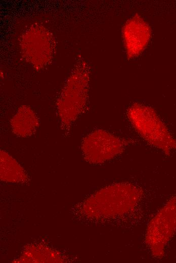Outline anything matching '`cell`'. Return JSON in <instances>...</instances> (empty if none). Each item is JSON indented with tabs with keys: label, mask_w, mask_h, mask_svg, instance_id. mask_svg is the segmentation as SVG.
I'll return each instance as SVG.
<instances>
[{
	"label": "cell",
	"mask_w": 176,
	"mask_h": 263,
	"mask_svg": "<svg viewBox=\"0 0 176 263\" xmlns=\"http://www.w3.org/2000/svg\"><path fill=\"white\" fill-rule=\"evenodd\" d=\"M143 191L129 183H117L101 189L83 202L84 215L94 219L127 216L137 208Z\"/></svg>",
	"instance_id": "6da1fadb"
},
{
	"label": "cell",
	"mask_w": 176,
	"mask_h": 263,
	"mask_svg": "<svg viewBox=\"0 0 176 263\" xmlns=\"http://www.w3.org/2000/svg\"><path fill=\"white\" fill-rule=\"evenodd\" d=\"M89 74L81 67L73 69L67 79L56 103L62 129L70 131L74 122L84 112L88 97Z\"/></svg>",
	"instance_id": "7a4b0ae2"
},
{
	"label": "cell",
	"mask_w": 176,
	"mask_h": 263,
	"mask_svg": "<svg viewBox=\"0 0 176 263\" xmlns=\"http://www.w3.org/2000/svg\"><path fill=\"white\" fill-rule=\"evenodd\" d=\"M127 116L137 133L148 144L167 155L176 149L175 140L152 108L135 103L128 109Z\"/></svg>",
	"instance_id": "3957f363"
},
{
	"label": "cell",
	"mask_w": 176,
	"mask_h": 263,
	"mask_svg": "<svg viewBox=\"0 0 176 263\" xmlns=\"http://www.w3.org/2000/svg\"><path fill=\"white\" fill-rule=\"evenodd\" d=\"M176 232V198L169 199L148 225L145 242L152 255L162 257Z\"/></svg>",
	"instance_id": "277c9868"
},
{
	"label": "cell",
	"mask_w": 176,
	"mask_h": 263,
	"mask_svg": "<svg viewBox=\"0 0 176 263\" xmlns=\"http://www.w3.org/2000/svg\"><path fill=\"white\" fill-rule=\"evenodd\" d=\"M129 142L105 130L96 129L83 138L81 149L85 160L98 164L120 154Z\"/></svg>",
	"instance_id": "5b68a950"
},
{
	"label": "cell",
	"mask_w": 176,
	"mask_h": 263,
	"mask_svg": "<svg viewBox=\"0 0 176 263\" xmlns=\"http://www.w3.org/2000/svg\"><path fill=\"white\" fill-rule=\"evenodd\" d=\"M52 35L42 26L29 28L21 38L20 48L25 59L33 67L40 69L50 63L54 53Z\"/></svg>",
	"instance_id": "8992f818"
},
{
	"label": "cell",
	"mask_w": 176,
	"mask_h": 263,
	"mask_svg": "<svg viewBox=\"0 0 176 263\" xmlns=\"http://www.w3.org/2000/svg\"><path fill=\"white\" fill-rule=\"evenodd\" d=\"M123 35L127 54L133 57L145 48L150 39V29L142 19L135 17L124 27Z\"/></svg>",
	"instance_id": "52a82bcc"
},
{
	"label": "cell",
	"mask_w": 176,
	"mask_h": 263,
	"mask_svg": "<svg viewBox=\"0 0 176 263\" xmlns=\"http://www.w3.org/2000/svg\"><path fill=\"white\" fill-rule=\"evenodd\" d=\"M13 133L17 136L27 138L32 136L39 126V119L34 111L28 106L19 108L10 121Z\"/></svg>",
	"instance_id": "ba28073f"
},
{
	"label": "cell",
	"mask_w": 176,
	"mask_h": 263,
	"mask_svg": "<svg viewBox=\"0 0 176 263\" xmlns=\"http://www.w3.org/2000/svg\"><path fill=\"white\" fill-rule=\"evenodd\" d=\"M1 181L10 183H24L28 181V176L24 169L6 151L0 152Z\"/></svg>",
	"instance_id": "9c48e42d"
}]
</instances>
